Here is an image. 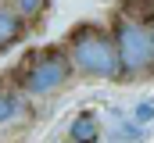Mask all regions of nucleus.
I'll return each instance as SVG.
<instances>
[{
  "instance_id": "obj_6",
  "label": "nucleus",
  "mask_w": 154,
  "mask_h": 143,
  "mask_svg": "<svg viewBox=\"0 0 154 143\" xmlns=\"http://www.w3.org/2000/svg\"><path fill=\"white\" fill-rule=\"evenodd\" d=\"M118 14L125 22H140V25H154V0H122L118 4Z\"/></svg>"
},
{
  "instance_id": "obj_9",
  "label": "nucleus",
  "mask_w": 154,
  "mask_h": 143,
  "mask_svg": "<svg viewBox=\"0 0 154 143\" xmlns=\"http://www.w3.org/2000/svg\"><path fill=\"white\" fill-rule=\"evenodd\" d=\"M151 118H154V104H151V100H143V104L133 107V122H136V125H147Z\"/></svg>"
},
{
  "instance_id": "obj_3",
  "label": "nucleus",
  "mask_w": 154,
  "mask_h": 143,
  "mask_svg": "<svg viewBox=\"0 0 154 143\" xmlns=\"http://www.w3.org/2000/svg\"><path fill=\"white\" fill-rule=\"evenodd\" d=\"M72 61H68V50H39L36 57L29 61V68L22 75V86L25 93L32 97H47L54 90H61L68 79H72Z\"/></svg>"
},
{
  "instance_id": "obj_11",
  "label": "nucleus",
  "mask_w": 154,
  "mask_h": 143,
  "mask_svg": "<svg viewBox=\"0 0 154 143\" xmlns=\"http://www.w3.org/2000/svg\"><path fill=\"white\" fill-rule=\"evenodd\" d=\"M65 143H72V140H65Z\"/></svg>"
},
{
  "instance_id": "obj_4",
  "label": "nucleus",
  "mask_w": 154,
  "mask_h": 143,
  "mask_svg": "<svg viewBox=\"0 0 154 143\" xmlns=\"http://www.w3.org/2000/svg\"><path fill=\"white\" fill-rule=\"evenodd\" d=\"M68 140L72 143H97L100 140V122H97V114H90V111L75 114V122H72V129H68Z\"/></svg>"
},
{
  "instance_id": "obj_5",
  "label": "nucleus",
  "mask_w": 154,
  "mask_h": 143,
  "mask_svg": "<svg viewBox=\"0 0 154 143\" xmlns=\"http://www.w3.org/2000/svg\"><path fill=\"white\" fill-rule=\"evenodd\" d=\"M22 14L14 11V7H0V50H7L11 43H18L22 39Z\"/></svg>"
},
{
  "instance_id": "obj_10",
  "label": "nucleus",
  "mask_w": 154,
  "mask_h": 143,
  "mask_svg": "<svg viewBox=\"0 0 154 143\" xmlns=\"http://www.w3.org/2000/svg\"><path fill=\"white\" fill-rule=\"evenodd\" d=\"M151 57H154V25H151ZM151 75H154V65H151Z\"/></svg>"
},
{
  "instance_id": "obj_7",
  "label": "nucleus",
  "mask_w": 154,
  "mask_h": 143,
  "mask_svg": "<svg viewBox=\"0 0 154 143\" xmlns=\"http://www.w3.org/2000/svg\"><path fill=\"white\" fill-rule=\"evenodd\" d=\"M43 7H47V0H14V11H18L22 18H36Z\"/></svg>"
},
{
  "instance_id": "obj_1",
  "label": "nucleus",
  "mask_w": 154,
  "mask_h": 143,
  "mask_svg": "<svg viewBox=\"0 0 154 143\" xmlns=\"http://www.w3.org/2000/svg\"><path fill=\"white\" fill-rule=\"evenodd\" d=\"M68 61L72 68L93 79H122V65H118V43L115 32L104 25H75L68 32Z\"/></svg>"
},
{
  "instance_id": "obj_2",
  "label": "nucleus",
  "mask_w": 154,
  "mask_h": 143,
  "mask_svg": "<svg viewBox=\"0 0 154 143\" xmlns=\"http://www.w3.org/2000/svg\"><path fill=\"white\" fill-rule=\"evenodd\" d=\"M115 43H118V65H122V79H136V75H147L154 65L151 57V29L140 25V22H115Z\"/></svg>"
},
{
  "instance_id": "obj_8",
  "label": "nucleus",
  "mask_w": 154,
  "mask_h": 143,
  "mask_svg": "<svg viewBox=\"0 0 154 143\" xmlns=\"http://www.w3.org/2000/svg\"><path fill=\"white\" fill-rule=\"evenodd\" d=\"M18 114V97L14 93H0V122H11Z\"/></svg>"
}]
</instances>
